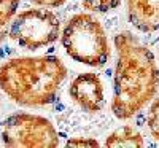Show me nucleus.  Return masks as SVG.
<instances>
[{"label": "nucleus", "instance_id": "nucleus-1", "mask_svg": "<svg viewBox=\"0 0 159 148\" xmlns=\"http://www.w3.org/2000/svg\"><path fill=\"white\" fill-rule=\"evenodd\" d=\"M113 42L118 58L111 112L118 119L126 121L154 99L159 88V67L151 49L132 32L116 34Z\"/></svg>", "mask_w": 159, "mask_h": 148}, {"label": "nucleus", "instance_id": "nucleus-2", "mask_svg": "<svg viewBox=\"0 0 159 148\" xmlns=\"http://www.w3.org/2000/svg\"><path fill=\"white\" fill-rule=\"evenodd\" d=\"M65 78L67 67L52 54L13 58L0 65V89L22 107L52 104Z\"/></svg>", "mask_w": 159, "mask_h": 148}, {"label": "nucleus", "instance_id": "nucleus-3", "mask_svg": "<svg viewBox=\"0 0 159 148\" xmlns=\"http://www.w3.org/2000/svg\"><path fill=\"white\" fill-rule=\"evenodd\" d=\"M61 42L69 58L88 67H102L111 56L103 25L89 13H76L67 21Z\"/></svg>", "mask_w": 159, "mask_h": 148}, {"label": "nucleus", "instance_id": "nucleus-4", "mask_svg": "<svg viewBox=\"0 0 159 148\" xmlns=\"http://www.w3.org/2000/svg\"><path fill=\"white\" fill-rule=\"evenodd\" d=\"M2 142L10 148H56L59 134L48 118L21 112L3 121Z\"/></svg>", "mask_w": 159, "mask_h": 148}, {"label": "nucleus", "instance_id": "nucleus-5", "mask_svg": "<svg viewBox=\"0 0 159 148\" xmlns=\"http://www.w3.org/2000/svg\"><path fill=\"white\" fill-rule=\"evenodd\" d=\"M61 35L59 18L45 8H29L11 21L8 37L24 49H40L54 43Z\"/></svg>", "mask_w": 159, "mask_h": 148}, {"label": "nucleus", "instance_id": "nucleus-6", "mask_svg": "<svg viewBox=\"0 0 159 148\" xmlns=\"http://www.w3.org/2000/svg\"><path fill=\"white\" fill-rule=\"evenodd\" d=\"M69 94L80 109L88 113H99L105 105L103 83L94 72L75 76L69 86Z\"/></svg>", "mask_w": 159, "mask_h": 148}, {"label": "nucleus", "instance_id": "nucleus-7", "mask_svg": "<svg viewBox=\"0 0 159 148\" xmlns=\"http://www.w3.org/2000/svg\"><path fill=\"white\" fill-rule=\"evenodd\" d=\"M127 19L140 32L159 29V0H126Z\"/></svg>", "mask_w": 159, "mask_h": 148}, {"label": "nucleus", "instance_id": "nucleus-8", "mask_svg": "<svg viewBox=\"0 0 159 148\" xmlns=\"http://www.w3.org/2000/svg\"><path fill=\"white\" fill-rule=\"evenodd\" d=\"M145 145L143 136L134 126H121L105 139V146L110 148H142Z\"/></svg>", "mask_w": 159, "mask_h": 148}, {"label": "nucleus", "instance_id": "nucleus-9", "mask_svg": "<svg viewBox=\"0 0 159 148\" xmlns=\"http://www.w3.org/2000/svg\"><path fill=\"white\" fill-rule=\"evenodd\" d=\"M21 0H0V45L10 34V25L16 16Z\"/></svg>", "mask_w": 159, "mask_h": 148}, {"label": "nucleus", "instance_id": "nucleus-10", "mask_svg": "<svg viewBox=\"0 0 159 148\" xmlns=\"http://www.w3.org/2000/svg\"><path fill=\"white\" fill-rule=\"evenodd\" d=\"M121 0H81L84 10L92 13H108L115 10Z\"/></svg>", "mask_w": 159, "mask_h": 148}, {"label": "nucleus", "instance_id": "nucleus-11", "mask_svg": "<svg viewBox=\"0 0 159 148\" xmlns=\"http://www.w3.org/2000/svg\"><path fill=\"white\" fill-rule=\"evenodd\" d=\"M147 126L154 140H159V96L153 99L147 116Z\"/></svg>", "mask_w": 159, "mask_h": 148}, {"label": "nucleus", "instance_id": "nucleus-12", "mask_svg": "<svg viewBox=\"0 0 159 148\" xmlns=\"http://www.w3.org/2000/svg\"><path fill=\"white\" fill-rule=\"evenodd\" d=\"M65 146H99V142L91 137H72L67 140Z\"/></svg>", "mask_w": 159, "mask_h": 148}, {"label": "nucleus", "instance_id": "nucleus-13", "mask_svg": "<svg viewBox=\"0 0 159 148\" xmlns=\"http://www.w3.org/2000/svg\"><path fill=\"white\" fill-rule=\"evenodd\" d=\"M29 2H32L38 7H43V8H57V7L64 5L65 2H69V0H29Z\"/></svg>", "mask_w": 159, "mask_h": 148}, {"label": "nucleus", "instance_id": "nucleus-14", "mask_svg": "<svg viewBox=\"0 0 159 148\" xmlns=\"http://www.w3.org/2000/svg\"><path fill=\"white\" fill-rule=\"evenodd\" d=\"M157 45H159V43H157Z\"/></svg>", "mask_w": 159, "mask_h": 148}]
</instances>
